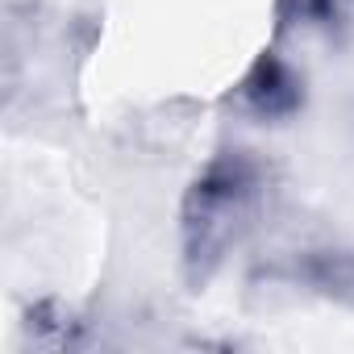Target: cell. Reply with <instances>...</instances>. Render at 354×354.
<instances>
[{
    "label": "cell",
    "instance_id": "1",
    "mask_svg": "<svg viewBox=\"0 0 354 354\" xmlns=\"http://www.w3.org/2000/svg\"><path fill=\"white\" fill-rule=\"evenodd\" d=\"M271 192V167L254 150H217L180 201V267L201 292L225 259L254 234Z\"/></svg>",
    "mask_w": 354,
    "mask_h": 354
},
{
    "label": "cell",
    "instance_id": "2",
    "mask_svg": "<svg viewBox=\"0 0 354 354\" xmlns=\"http://www.w3.org/2000/svg\"><path fill=\"white\" fill-rule=\"evenodd\" d=\"M221 104L234 109L238 117H250V121H263V125L288 121L304 109V75L279 50H263L234 80V88L225 92Z\"/></svg>",
    "mask_w": 354,
    "mask_h": 354
},
{
    "label": "cell",
    "instance_id": "3",
    "mask_svg": "<svg viewBox=\"0 0 354 354\" xmlns=\"http://www.w3.org/2000/svg\"><path fill=\"white\" fill-rule=\"evenodd\" d=\"M271 279H283L317 300H329L337 308L354 313V250L350 246H317V250H296L292 259L275 263L267 271Z\"/></svg>",
    "mask_w": 354,
    "mask_h": 354
},
{
    "label": "cell",
    "instance_id": "4",
    "mask_svg": "<svg viewBox=\"0 0 354 354\" xmlns=\"http://www.w3.org/2000/svg\"><path fill=\"white\" fill-rule=\"evenodd\" d=\"M350 9H354V0H275V5H271V21H275V34L329 30Z\"/></svg>",
    "mask_w": 354,
    "mask_h": 354
},
{
    "label": "cell",
    "instance_id": "5",
    "mask_svg": "<svg viewBox=\"0 0 354 354\" xmlns=\"http://www.w3.org/2000/svg\"><path fill=\"white\" fill-rule=\"evenodd\" d=\"M26 329L34 333V346H46V350H75V346H84V321H75L71 308H63L59 300H38L30 308Z\"/></svg>",
    "mask_w": 354,
    "mask_h": 354
}]
</instances>
